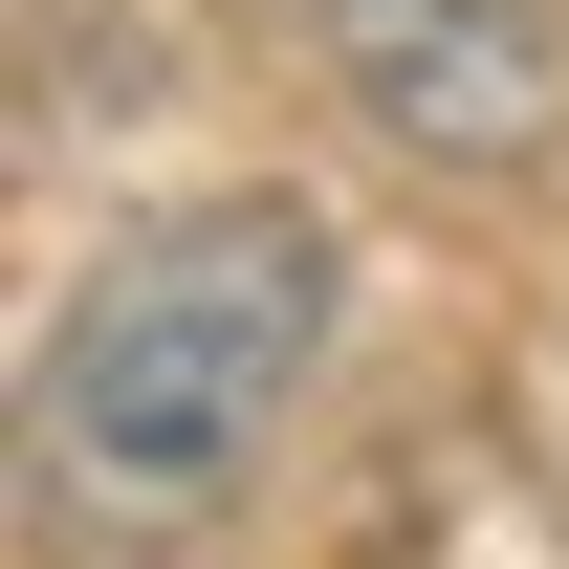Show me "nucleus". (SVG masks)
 I'll use <instances>...</instances> for the list:
<instances>
[{
	"instance_id": "2",
	"label": "nucleus",
	"mask_w": 569,
	"mask_h": 569,
	"mask_svg": "<svg viewBox=\"0 0 569 569\" xmlns=\"http://www.w3.org/2000/svg\"><path fill=\"white\" fill-rule=\"evenodd\" d=\"M307 44L438 176H526L548 110H569V0H307Z\"/></svg>"
},
{
	"instance_id": "1",
	"label": "nucleus",
	"mask_w": 569,
	"mask_h": 569,
	"mask_svg": "<svg viewBox=\"0 0 569 569\" xmlns=\"http://www.w3.org/2000/svg\"><path fill=\"white\" fill-rule=\"evenodd\" d=\"M329 307H351V241L307 198H176L132 241H88L67 307H44V460H67V503L219 526L284 460V417H307Z\"/></svg>"
}]
</instances>
